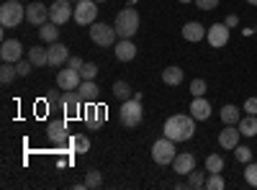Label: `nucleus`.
I'll list each match as a JSON object with an SVG mask.
<instances>
[{
    "instance_id": "nucleus-37",
    "label": "nucleus",
    "mask_w": 257,
    "mask_h": 190,
    "mask_svg": "<svg viewBox=\"0 0 257 190\" xmlns=\"http://www.w3.org/2000/svg\"><path fill=\"white\" fill-rule=\"evenodd\" d=\"M206 90H208V85H206V80L196 77V80L190 82V93H193V98H201V95H206Z\"/></svg>"
},
{
    "instance_id": "nucleus-47",
    "label": "nucleus",
    "mask_w": 257,
    "mask_h": 190,
    "mask_svg": "<svg viewBox=\"0 0 257 190\" xmlns=\"http://www.w3.org/2000/svg\"><path fill=\"white\" fill-rule=\"evenodd\" d=\"M70 3H77V0H70Z\"/></svg>"
},
{
    "instance_id": "nucleus-13",
    "label": "nucleus",
    "mask_w": 257,
    "mask_h": 190,
    "mask_svg": "<svg viewBox=\"0 0 257 190\" xmlns=\"http://www.w3.org/2000/svg\"><path fill=\"white\" fill-rule=\"evenodd\" d=\"M47 139L52 144H64V141H70V131H67V121H49L47 126Z\"/></svg>"
},
{
    "instance_id": "nucleus-21",
    "label": "nucleus",
    "mask_w": 257,
    "mask_h": 190,
    "mask_svg": "<svg viewBox=\"0 0 257 190\" xmlns=\"http://www.w3.org/2000/svg\"><path fill=\"white\" fill-rule=\"evenodd\" d=\"M206 31H208V29H206V26H201L198 21H188V24L183 26V31H180V34H183V39H185V41H193V44H196V41L206 39Z\"/></svg>"
},
{
    "instance_id": "nucleus-44",
    "label": "nucleus",
    "mask_w": 257,
    "mask_h": 190,
    "mask_svg": "<svg viewBox=\"0 0 257 190\" xmlns=\"http://www.w3.org/2000/svg\"><path fill=\"white\" fill-rule=\"evenodd\" d=\"M247 3H249V6H257V0H247Z\"/></svg>"
},
{
    "instance_id": "nucleus-5",
    "label": "nucleus",
    "mask_w": 257,
    "mask_h": 190,
    "mask_svg": "<svg viewBox=\"0 0 257 190\" xmlns=\"http://www.w3.org/2000/svg\"><path fill=\"white\" fill-rule=\"evenodd\" d=\"M178 157V152H175V141L173 139H167V136H162V139H157L155 144H152V159L162 167V164H173V159Z\"/></svg>"
},
{
    "instance_id": "nucleus-39",
    "label": "nucleus",
    "mask_w": 257,
    "mask_h": 190,
    "mask_svg": "<svg viewBox=\"0 0 257 190\" xmlns=\"http://www.w3.org/2000/svg\"><path fill=\"white\" fill-rule=\"evenodd\" d=\"M16 70H18V77H29L31 70H34V65H31L29 59H21V62H16Z\"/></svg>"
},
{
    "instance_id": "nucleus-24",
    "label": "nucleus",
    "mask_w": 257,
    "mask_h": 190,
    "mask_svg": "<svg viewBox=\"0 0 257 190\" xmlns=\"http://www.w3.org/2000/svg\"><path fill=\"white\" fill-rule=\"evenodd\" d=\"M39 39L44 41V44H54V41H59V29H57V24L47 21L44 26H39Z\"/></svg>"
},
{
    "instance_id": "nucleus-27",
    "label": "nucleus",
    "mask_w": 257,
    "mask_h": 190,
    "mask_svg": "<svg viewBox=\"0 0 257 190\" xmlns=\"http://www.w3.org/2000/svg\"><path fill=\"white\" fill-rule=\"evenodd\" d=\"M113 98H116V100H128V98H134L132 85H128L126 80H116V82H113Z\"/></svg>"
},
{
    "instance_id": "nucleus-2",
    "label": "nucleus",
    "mask_w": 257,
    "mask_h": 190,
    "mask_svg": "<svg viewBox=\"0 0 257 190\" xmlns=\"http://www.w3.org/2000/svg\"><path fill=\"white\" fill-rule=\"evenodd\" d=\"M144 118V111H142V93H137L134 98L128 100H121V108H118V121L126 129H137Z\"/></svg>"
},
{
    "instance_id": "nucleus-7",
    "label": "nucleus",
    "mask_w": 257,
    "mask_h": 190,
    "mask_svg": "<svg viewBox=\"0 0 257 190\" xmlns=\"http://www.w3.org/2000/svg\"><path fill=\"white\" fill-rule=\"evenodd\" d=\"M90 39L98 47H116V26H108L103 21H98V24L90 26Z\"/></svg>"
},
{
    "instance_id": "nucleus-6",
    "label": "nucleus",
    "mask_w": 257,
    "mask_h": 190,
    "mask_svg": "<svg viewBox=\"0 0 257 190\" xmlns=\"http://www.w3.org/2000/svg\"><path fill=\"white\" fill-rule=\"evenodd\" d=\"M95 16H98V3H95V0H77L75 16H72L77 26H93Z\"/></svg>"
},
{
    "instance_id": "nucleus-34",
    "label": "nucleus",
    "mask_w": 257,
    "mask_h": 190,
    "mask_svg": "<svg viewBox=\"0 0 257 190\" xmlns=\"http://www.w3.org/2000/svg\"><path fill=\"white\" fill-rule=\"evenodd\" d=\"M234 157H237V162H252V149L249 146H242V144H237L234 146Z\"/></svg>"
},
{
    "instance_id": "nucleus-16",
    "label": "nucleus",
    "mask_w": 257,
    "mask_h": 190,
    "mask_svg": "<svg viewBox=\"0 0 257 190\" xmlns=\"http://www.w3.org/2000/svg\"><path fill=\"white\" fill-rule=\"evenodd\" d=\"M21 57H24V47H21L18 39H6L3 41V49H0V59L3 62H21Z\"/></svg>"
},
{
    "instance_id": "nucleus-15",
    "label": "nucleus",
    "mask_w": 257,
    "mask_h": 190,
    "mask_svg": "<svg viewBox=\"0 0 257 190\" xmlns=\"http://www.w3.org/2000/svg\"><path fill=\"white\" fill-rule=\"evenodd\" d=\"M85 121H88V129L98 131V126H103L105 121V105H95V103H85Z\"/></svg>"
},
{
    "instance_id": "nucleus-14",
    "label": "nucleus",
    "mask_w": 257,
    "mask_h": 190,
    "mask_svg": "<svg viewBox=\"0 0 257 190\" xmlns=\"http://www.w3.org/2000/svg\"><path fill=\"white\" fill-rule=\"evenodd\" d=\"M47 54H49V67H62V65H67V59H70V52L67 47L62 44V41H54V44L47 47Z\"/></svg>"
},
{
    "instance_id": "nucleus-33",
    "label": "nucleus",
    "mask_w": 257,
    "mask_h": 190,
    "mask_svg": "<svg viewBox=\"0 0 257 190\" xmlns=\"http://www.w3.org/2000/svg\"><path fill=\"white\" fill-rule=\"evenodd\" d=\"M224 177H221V172H208V180H206V187L208 190H224Z\"/></svg>"
},
{
    "instance_id": "nucleus-23",
    "label": "nucleus",
    "mask_w": 257,
    "mask_h": 190,
    "mask_svg": "<svg viewBox=\"0 0 257 190\" xmlns=\"http://www.w3.org/2000/svg\"><path fill=\"white\" fill-rule=\"evenodd\" d=\"M183 77H185V72H183L180 67H175V65L162 70V82H165V85H170V88L180 85V82H183Z\"/></svg>"
},
{
    "instance_id": "nucleus-35",
    "label": "nucleus",
    "mask_w": 257,
    "mask_h": 190,
    "mask_svg": "<svg viewBox=\"0 0 257 190\" xmlns=\"http://www.w3.org/2000/svg\"><path fill=\"white\" fill-rule=\"evenodd\" d=\"M244 180H247V185L257 187V162H247V167H244Z\"/></svg>"
},
{
    "instance_id": "nucleus-11",
    "label": "nucleus",
    "mask_w": 257,
    "mask_h": 190,
    "mask_svg": "<svg viewBox=\"0 0 257 190\" xmlns=\"http://www.w3.org/2000/svg\"><path fill=\"white\" fill-rule=\"evenodd\" d=\"M80 82H82V75H80L77 70H72V67L57 72V85H59V90H77Z\"/></svg>"
},
{
    "instance_id": "nucleus-18",
    "label": "nucleus",
    "mask_w": 257,
    "mask_h": 190,
    "mask_svg": "<svg viewBox=\"0 0 257 190\" xmlns=\"http://www.w3.org/2000/svg\"><path fill=\"white\" fill-rule=\"evenodd\" d=\"M173 170H175L180 177H188L193 170H196V157H193V154H188V152L178 154V157L173 159Z\"/></svg>"
},
{
    "instance_id": "nucleus-36",
    "label": "nucleus",
    "mask_w": 257,
    "mask_h": 190,
    "mask_svg": "<svg viewBox=\"0 0 257 190\" xmlns=\"http://www.w3.org/2000/svg\"><path fill=\"white\" fill-rule=\"evenodd\" d=\"M85 185H88L90 190L100 187V185H103V177H100V172H98V170H88V175H85Z\"/></svg>"
},
{
    "instance_id": "nucleus-8",
    "label": "nucleus",
    "mask_w": 257,
    "mask_h": 190,
    "mask_svg": "<svg viewBox=\"0 0 257 190\" xmlns=\"http://www.w3.org/2000/svg\"><path fill=\"white\" fill-rule=\"evenodd\" d=\"M59 105H62V111L67 118H77L80 113H85L82 111V98H80L77 90H64L59 95Z\"/></svg>"
},
{
    "instance_id": "nucleus-41",
    "label": "nucleus",
    "mask_w": 257,
    "mask_h": 190,
    "mask_svg": "<svg viewBox=\"0 0 257 190\" xmlns=\"http://www.w3.org/2000/svg\"><path fill=\"white\" fill-rule=\"evenodd\" d=\"M244 111H247L249 116H257V98H247V100H244Z\"/></svg>"
},
{
    "instance_id": "nucleus-22",
    "label": "nucleus",
    "mask_w": 257,
    "mask_h": 190,
    "mask_svg": "<svg viewBox=\"0 0 257 190\" xmlns=\"http://www.w3.org/2000/svg\"><path fill=\"white\" fill-rule=\"evenodd\" d=\"M77 93H80L82 103H95L98 100V85H95V80H82Z\"/></svg>"
},
{
    "instance_id": "nucleus-12",
    "label": "nucleus",
    "mask_w": 257,
    "mask_h": 190,
    "mask_svg": "<svg viewBox=\"0 0 257 190\" xmlns=\"http://www.w3.org/2000/svg\"><path fill=\"white\" fill-rule=\"evenodd\" d=\"M26 21H29L31 26H44L47 21H49V6H44V3L26 6Z\"/></svg>"
},
{
    "instance_id": "nucleus-46",
    "label": "nucleus",
    "mask_w": 257,
    "mask_h": 190,
    "mask_svg": "<svg viewBox=\"0 0 257 190\" xmlns=\"http://www.w3.org/2000/svg\"><path fill=\"white\" fill-rule=\"evenodd\" d=\"M95 3H105V0H95Z\"/></svg>"
},
{
    "instance_id": "nucleus-25",
    "label": "nucleus",
    "mask_w": 257,
    "mask_h": 190,
    "mask_svg": "<svg viewBox=\"0 0 257 190\" xmlns=\"http://www.w3.org/2000/svg\"><path fill=\"white\" fill-rule=\"evenodd\" d=\"M29 62H31L34 67H47V65H49L47 49H44V47H31V49H29Z\"/></svg>"
},
{
    "instance_id": "nucleus-10",
    "label": "nucleus",
    "mask_w": 257,
    "mask_h": 190,
    "mask_svg": "<svg viewBox=\"0 0 257 190\" xmlns=\"http://www.w3.org/2000/svg\"><path fill=\"white\" fill-rule=\"evenodd\" d=\"M206 39L213 49H221L229 44V26L226 24H213L208 31H206Z\"/></svg>"
},
{
    "instance_id": "nucleus-9",
    "label": "nucleus",
    "mask_w": 257,
    "mask_h": 190,
    "mask_svg": "<svg viewBox=\"0 0 257 190\" xmlns=\"http://www.w3.org/2000/svg\"><path fill=\"white\" fill-rule=\"evenodd\" d=\"M75 16V8L70 0H54V3L49 6V21L57 26H64L67 21Z\"/></svg>"
},
{
    "instance_id": "nucleus-31",
    "label": "nucleus",
    "mask_w": 257,
    "mask_h": 190,
    "mask_svg": "<svg viewBox=\"0 0 257 190\" xmlns=\"http://www.w3.org/2000/svg\"><path fill=\"white\" fill-rule=\"evenodd\" d=\"M208 172V170H206ZM206 172H198V170H193L190 175H188V187H193V190H198V187H206Z\"/></svg>"
},
{
    "instance_id": "nucleus-28",
    "label": "nucleus",
    "mask_w": 257,
    "mask_h": 190,
    "mask_svg": "<svg viewBox=\"0 0 257 190\" xmlns=\"http://www.w3.org/2000/svg\"><path fill=\"white\" fill-rule=\"evenodd\" d=\"M239 131H242V136H257V116H244V118H239Z\"/></svg>"
},
{
    "instance_id": "nucleus-43",
    "label": "nucleus",
    "mask_w": 257,
    "mask_h": 190,
    "mask_svg": "<svg viewBox=\"0 0 257 190\" xmlns=\"http://www.w3.org/2000/svg\"><path fill=\"white\" fill-rule=\"evenodd\" d=\"M224 24H226L229 29H234V26H239V16H234V13H231V16H226V21H224Z\"/></svg>"
},
{
    "instance_id": "nucleus-4",
    "label": "nucleus",
    "mask_w": 257,
    "mask_h": 190,
    "mask_svg": "<svg viewBox=\"0 0 257 190\" xmlns=\"http://www.w3.org/2000/svg\"><path fill=\"white\" fill-rule=\"evenodd\" d=\"M139 31V11L137 8H123L116 16V34L118 39H132Z\"/></svg>"
},
{
    "instance_id": "nucleus-30",
    "label": "nucleus",
    "mask_w": 257,
    "mask_h": 190,
    "mask_svg": "<svg viewBox=\"0 0 257 190\" xmlns=\"http://www.w3.org/2000/svg\"><path fill=\"white\" fill-rule=\"evenodd\" d=\"M70 144H72V149H75L77 154H85V152L90 149V139L85 136V134H77V136H72V139H70Z\"/></svg>"
},
{
    "instance_id": "nucleus-42",
    "label": "nucleus",
    "mask_w": 257,
    "mask_h": 190,
    "mask_svg": "<svg viewBox=\"0 0 257 190\" xmlns=\"http://www.w3.org/2000/svg\"><path fill=\"white\" fill-rule=\"evenodd\" d=\"M82 65H85V62H82L80 57H70V59H67V67H72V70H77V72L82 70Z\"/></svg>"
},
{
    "instance_id": "nucleus-1",
    "label": "nucleus",
    "mask_w": 257,
    "mask_h": 190,
    "mask_svg": "<svg viewBox=\"0 0 257 190\" xmlns=\"http://www.w3.org/2000/svg\"><path fill=\"white\" fill-rule=\"evenodd\" d=\"M162 131H165L167 139H173V141H188L193 136V131H196V118L183 116V113L170 116L165 121V126H162Z\"/></svg>"
},
{
    "instance_id": "nucleus-29",
    "label": "nucleus",
    "mask_w": 257,
    "mask_h": 190,
    "mask_svg": "<svg viewBox=\"0 0 257 190\" xmlns=\"http://www.w3.org/2000/svg\"><path fill=\"white\" fill-rule=\"evenodd\" d=\"M16 75H18V70H16L13 62H3V67H0V82H3V85H8V82L16 80Z\"/></svg>"
},
{
    "instance_id": "nucleus-3",
    "label": "nucleus",
    "mask_w": 257,
    "mask_h": 190,
    "mask_svg": "<svg viewBox=\"0 0 257 190\" xmlns=\"http://www.w3.org/2000/svg\"><path fill=\"white\" fill-rule=\"evenodd\" d=\"M21 21H26V6H21L18 0H6L0 6V26L3 29H18Z\"/></svg>"
},
{
    "instance_id": "nucleus-38",
    "label": "nucleus",
    "mask_w": 257,
    "mask_h": 190,
    "mask_svg": "<svg viewBox=\"0 0 257 190\" xmlns=\"http://www.w3.org/2000/svg\"><path fill=\"white\" fill-rule=\"evenodd\" d=\"M80 75H82V80H95V75H98V65H93V62H85L82 70H80Z\"/></svg>"
},
{
    "instance_id": "nucleus-40",
    "label": "nucleus",
    "mask_w": 257,
    "mask_h": 190,
    "mask_svg": "<svg viewBox=\"0 0 257 190\" xmlns=\"http://www.w3.org/2000/svg\"><path fill=\"white\" fill-rule=\"evenodd\" d=\"M196 3V8H201V11H216L219 8V0H193Z\"/></svg>"
},
{
    "instance_id": "nucleus-19",
    "label": "nucleus",
    "mask_w": 257,
    "mask_h": 190,
    "mask_svg": "<svg viewBox=\"0 0 257 190\" xmlns=\"http://www.w3.org/2000/svg\"><path fill=\"white\" fill-rule=\"evenodd\" d=\"M190 116L196 118V121H208L211 118V103L201 95V98H193L190 103Z\"/></svg>"
},
{
    "instance_id": "nucleus-32",
    "label": "nucleus",
    "mask_w": 257,
    "mask_h": 190,
    "mask_svg": "<svg viewBox=\"0 0 257 190\" xmlns=\"http://www.w3.org/2000/svg\"><path fill=\"white\" fill-rule=\"evenodd\" d=\"M206 170L208 172H221L224 170V157L221 154H208L206 157Z\"/></svg>"
},
{
    "instance_id": "nucleus-20",
    "label": "nucleus",
    "mask_w": 257,
    "mask_h": 190,
    "mask_svg": "<svg viewBox=\"0 0 257 190\" xmlns=\"http://www.w3.org/2000/svg\"><path fill=\"white\" fill-rule=\"evenodd\" d=\"M113 52H116V59L118 62H132L137 57V44H134L132 39H121L118 44L113 47Z\"/></svg>"
},
{
    "instance_id": "nucleus-17",
    "label": "nucleus",
    "mask_w": 257,
    "mask_h": 190,
    "mask_svg": "<svg viewBox=\"0 0 257 190\" xmlns=\"http://www.w3.org/2000/svg\"><path fill=\"white\" fill-rule=\"evenodd\" d=\"M239 136H242V131L237 129V126H226V123H224V129L219 131V144H221V149L234 152V146L239 144Z\"/></svg>"
},
{
    "instance_id": "nucleus-45",
    "label": "nucleus",
    "mask_w": 257,
    "mask_h": 190,
    "mask_svg": "<svg viewBox=\"0 0 257 190\" xmlns=\"http://www.w3.org/2000/svg\"><path fill=\"white\" fill-rule=\"evenodd\" d=\"M178 3H193V0H178Z\"/></svg>"
},
{
    "instance_id": "nucleus-26",
    "label": "nucleus",
    "mask_w": 257,
    "mask_h": 190,
    "mask_svg": "<svg viewBox=\"0 0 257 190\" xmlns=\"http://www.w3.org/2000/svg\"><path fill=\"white\" fill-rule=\"evenodd\" d=\"M239 118H242V113H239V108H237V105H224V108H221V121L226 123V126H237L239 123Z\"/></svg>"
}]
</instances>
